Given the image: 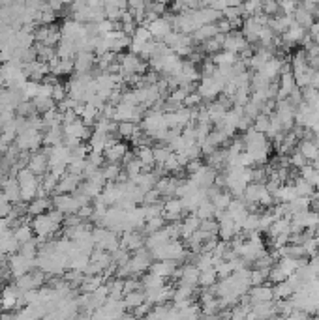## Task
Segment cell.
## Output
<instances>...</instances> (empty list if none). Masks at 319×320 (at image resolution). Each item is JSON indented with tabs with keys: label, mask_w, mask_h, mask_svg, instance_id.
<instances>
[{
	"label": "cell",
	"mask_w": 319,
	"mask_h": 320,
	"mask_svg": "<svg viewBox=\"0 0 319 320\" xmlns=\"http://www.w3.org/2000/svg\"><path fill=\"white\" fill-rule=\"evenodd\" d=\"M216 24H218V30H220L221 34H227V32H231V30H233V24H231V21H227V19H223V17H221Z\"/></svg>",
	"instance_id": "48"
},
{
	"label": "cell",
	"mask_w": 319,
	"mask_h": 320,
	"mask_svg": "<svg viewBox=\"0 0 319 320\" xmlns=\"http://www.w3.org/2000/svg\"><path fill=\"white\" fill-rule=\"evenodd\" d=\"M171 154H173V150L167 146V144L154 148V161H156V165H163V163L167 161V157H169Z\"/></svg>",
	"instance_id": "43"
},
{
	"label": "cell",
	"mask_w": 319,
	"mask_h": 320,
	"mask_svg": "<svg viewBox=\"0 0 319 320\" xmlns=\"http://www.w3.org/2000/svg\"><path fill=\"white\" fill-rule=\"evenodd\" d=\"M161 206H163V217L171 219V221H179L180 215L184 213V206H182V201L179 197H169Z\"/></svg>",
	"instance_id": "16"
},
{
	"label": "cell",
	"mask_w": 319,
	"mask_h": 320,
	"mask_svg": "<svg viewBox=\"0 0 319 320\" xmlns=\"http://www.w3.org/2000/svg\"><path fill=\"white\" fill-rule=\"evenodd\" d=\"M237 60H239V55L231 53V51H225V49H221V51L212 55V62L216 66H233Z\"/></svg>",
	"instance_id": "29"
},
{
	"label": "cell",
	"mask_w": 319,
	"mask_h": 320,
	"mask_svg": "<svg viewBox=\"0 0 319 320\" xmlns=\"http://www.w3.org/2000/svg\"><path fill=\"white\" fill-rule=\"evenodd\" d=\"M218 32H220V30H218V24L216 23H207V24H201L196 32L192 34V38H194V41H196V43H203L205 39L214 38Z\"/></svg>",
	"instance_id": "23"
},
{
	"label": "cell",
	"mask_w": 319,
	"mask_h": 320,
	"mask_svg": "<svg viewBox=\"0 0 319 320\" xmlns=\"http://www.w3.org/2000/svg\"><path fill=\"white\" fill-rule=\"evenodd\" d=\"M124 305L126 309H135L137 305H141L143 301H147V298H145V290L143 288H139V290H130V292H124Z\"/></svg>",
	"instance_id": "27"
},
{
	"label": "cell",
	"mask_w": 319,
	"mask_h": 320,
	"mask_svg": "<svg viewBox=\"0 0 319 320\" xmlns=\"http://www.w3.org/2000/svg\"><path fill=\"white\" fill-rule=\"evenodd\" d=\"M293 286L287 283V281H282V283L272 284V294H274V300H283V298H291L293 296Z\"/></svg>",
	"instance_id": "33"
},
{
	"label": "cell",
	"mask_w": 319,
	"mask_h": 320,
	"mask_svg": "<svg viewBox=\"0 0 319 320\" xmlns=\"http://www.w3.org/2000/svg\"><path fill=\"white\" fill-rule=\"evenodd\" d=\"M143 105L137 103H126V101H119L115 109H113V120L117 122H137L143 118Z\"/></svg>",
	"instance_id": "4"
},
{
	"label": "cell",
	"mask_w": 319,
	"mask_h": 320,
	"mask_svg": "<svg viewBox=\"0 0 319 320\" xmlns=\"http://www.w3.org/2000/svg\"><path fill=\"white\" fill-rule=\"evenodd\" d=\"M261 10L265 15L274 17V15H280V2L278 0H261Z\"/></svg>",
	"instance_id": "42"
},
{
	"label": "cell",
	"mask_w": 319,
	"mask_h": 320,
	"mask_svg": "<svg viewBox=\"0 0 319 320\" xmlns=\"http://www.w3.org/2000/svg\"><path fill=\"white\" fill-rule=\"evenodd\" d=\"M299 6V0H280V12L283 15H293Z\"/></svg>",
	"instance_id": "46"
},
{
	"label": "cell",
	"mask_w": 319,
	"mask_h": 320,
	"mask_svg": "<svg viewBox=\"0 0 319 320\" xmlns=\"http://www.w3.org/2000/svg\"><path fill=\"white\" fill-rule=\"evenodd\" d=\"M101 174L107 182H117L119 176H120V165L119 163H113V161H107V165L101 167Z\"/></svg>",
	"instance_id": "37"
},
{
	"label": "cell",
	"mask_w": 319,
	"mask_h": 320,
	"mask_svg": "<svg viewBox=\"0 0 319 320\" xmlns=\"http://www.w3.org/2000/svg\"><path fill=\"white\" fill-rule=\"evenodd\" d=\"M199 225H201V219L197 217L196 213L194 215H188L184 219H180V238L188 240L199 228Z\"/></svg>",
	"instance_id": "25"
},
{
	"label": "cell",
	"mask_w": 319,
	"mask_h": 320,
	"mask_svg": "<svg viewBox=\"0 0 319 320\" xmlns=\"http://www.w3.org/2000/svg\"><path fill=\"white\" fill-rule=\"evenodd\" d=\"M278 2H280V0H278Z\"/></svg>",
	"instance_id": "49"
},
{
	"label": "cell",
	"mask_w": 319,
	"mask_h": 320,
	"mask_svg": "<svg viewBox=\"0 0 319 320\" xmlns=\"http://www.w3.org/2000/svg\"><path fill=\"white\" fill-rule=\"evenodd\" d=\"M141 130L135 122H119V128H117V135L120 139H132L137 131Z\"/></svg>",
	"instance_id": "32"
},
{
	"label": "cell",
	"mask_w": 319,
	"mask_h": 320,
	"mask_svg": "<svg viewBox=\"0 0 319 320\" xmlns=\"http://www.w3.org/2000/svg\"><path fill=\"white\" fill-rule=\"evenodd\" d=\"M120 245L126 247L128 251H135V249H139V247H145V238H143V232H139L137 228L124 230L122 238H120Z\"/></svg>",
	"instance_id": "14"
},
{
	"label": "cell",
	"mask_w": 319,
	"mask_h": 320,
	"mask_svg": "<svg viewBox=\"0 0 319 320\" xmlns=\"http://www.w3.org/2000/svg\"><path fill=\"white\" fill-rule=\"evenodd\" d=\"M126 154H128V146H126L124 142H119V141L107 144V148L103 150V157H105L107 161H113V163L122 161Z\"/></svg>",
	"instance_id": "20"
},
{
	"label": "cell",
	"mask_w": 319,
	"mask_h": 320,
	"mask_svg": "<svg viewBox=\"0 0 319 320\" xmlns=\"http://www.w3.org/2000/svg\"><path fill=\"white\" fill-rule=\"evenodd\" d=\"M41 142H43V135L40 133V130H32V128L17 133L15 137V146L21 152H36L41 146Z\"/></svg>",
	"instance_id": "5"
},
{
	"label": "cell",
	"mask_w": 319,
	"mask_h": 320,
	"mask_svg": "<svg viewBox=\"0 0 319 320\" xmlns=\"http://www.w3.org/2000/svg\"><path fill=\"white\" fill-rule=\"evenodd\" d=\"M36 53H38V60H43V62H51L53 58L59 56L55 47L45 45V43H38V41H36Z\"/></svg>",
	"instance_id": "36"
},
{
	"label": "cell",
	"mask_w": 319,
	"mask_h": 320,
	"mask_svg": "<svg viewBox=\"0 0 319 320\" xmlns=\"http://www.w3.org/2000/svg\"><path fill=\"white\" fill-rule=\"evenodd\" d=\"M26 167L38 174V176H43L45 172H49V148L45 150H40V152H34V154L28 157V163Z\"/></svg>",
	"instance_id": "8"
},
{
	"label": "cell",
	"mask_w": 319,
	"mask_h": 320,
	"mask_svg": "<svg viewBox=\"0 0 319 320\" xmlns=\"http://www.w3.org/2000/svg\"><path fill=\"white\" fill-rule=\"evenodd\" d=\"M177 270H179V262L177 261H156L150 264V272L163 277V279L175 275Z\"/></svg>",
	"instance_id": "19"
},
{
	"label": "cell",
	"mask_w": 319,
	"mask_h": 320,
	"mask_svg": "<svg viewBox=\"0 0 319 320\" xmlns=\"http://www.w3.org/2000/svg\"><path fill=\"white\" fill-rule=\"evenodd\" d=\"M92 238H94V245L96 247L105 249L109 253H113L115 249L120 245V240L117 236V232L107 228V226L98 225L96 228H92Z\"/></svg>",
	"instance_id": "3"
},
{
	"label": "cell",
	"mask_w": 319,
	"mask_h": 320,
	"mask_svg": "<svg viewBox=\"0 0 319 320\" xmlns=\"http://www.w3.org/2000/svg\"><path fill=\"white\" fill-rule=\"evenodd\" d=\"M32 225H28V223H21V225H17L15 228H13V234H15V238H17V242H19V245L21 244H25V242H28V240H32Z\"/></svg>",
	"instance_id": "34"
},
{
	"label": "cell",
	"mask_w": 319,
	"mask_h": 320,
	"mask_svg": "<svg viewBox=\"0 0 319 320\" xmlns=\"http://www.w3.org/2000/svg\"><path fill=\"white\" fill-rule=\"evenodd\" d=\"M53 206H55L57 210H60L64 215H66V213H75L81 208L77 199L74 197V193H57V195L53 197Z\"/></svg>",
	"instance_id": "10"
},
{
	"label": "cell",
	"mask_w": 319,
	"mask_h": 320,
	"mask_svg": "<svg viewBox=\"0 0 319 320\" xmlns=\"http://www.w3.org/2000/svg\"><path fill=\"white\" fill-rule=\"evenodd\" d=\"M0 184H2V191H4V195L8 197V201L12 202V204L23 202V199H21V186H19L17 178L13 176V174L8 178H4V180H0Z\"/></svg>",
	"instance_id": "12"
},
{
	"label": "cell",
	"mask_w": 319,
	"mask_h": 320,
	"mask_svg": "<svg viewBox=\"0 0 319 320\" xmlns=\"http://www.w3.org/2000/svg\"><path fill=\"white\" fill-rule=\"evenodd\" d=\"M147 62L139 55L132 53V51L120 55V70H119V73L122 75V79L128 77V75H143V73H147Z\"/></svg>",
	"instance_id": "2"
},
{
	"label": "cell",
	"mask_w": 319,
	"mask_h": 320,
	"mask_svg": "<svg viewBox=\"0 0 319 320\" xmlns=\"http://www.w3.org/2000/svg\"><path fill=\"white\" fill-rule=\"evenodd\" d=\"M231 199H233V195L229 193V191H218L210 201H212V204L216 206V210H225L227 206H229V202H231Z\"/></svg>",
	"instance_id": "39"
},
{
	"label": "cell",
	"mask_w": 319,
	"mask_h": 320,
	"mask_svg": "<svg viewBox=\"0 0 319 320\" xmlns=\"http://www.w3.org/2000/svg\"><path fill=\"white\" fill-rule=\"evenodd\" d=\"M150 253H152V259H154V261H177V262H180L186 257V249H184L182 242H180L179 238L169 240V242L161 244V245H158V247L150 249Z\"/></svg>",
	"instance_id": "1"
},
{
	"label": "cell",
	"mask_w": 319,
	"mask_h": 320,
	"mask_svg": "<svg viewBox=\"0 0 319 320\" xmlns=\"http://www.w3.org/2000/svg\"><path fill=\"white\" fill-rule=\"evenodd\" d=\"M293 17H295V23H299L302 28H310L312 24H314V12H310V10H306L304 6H297V10H295V13H293Z\"/></svg>",
	"instance_id": "26"
},
{
	"label": "cell",
	"mask_w": 319,
	"mask_h": 320,
	"mask_svg": "<svg viewBox=\"0 0 319 320\" xmlns=\"http://www.w3.org/2000/svg\"><path fill=\"white\" fill-rule=\"evenodd\" d=\"M147 28L150 30L152 39H156V41H163V39L173 32L171 21H169V17H165V15L156 17L154 21H150V23L147 24Z\"/></svg>",
	"instance_id": "9"
},
{
	"label": "cell",
	"mask_w": 319,
	"mask_h": 320,
	"mask_svg": "<svg viewBox=\"0 0 319 320\" xmlns=\"http://www.w3.org/2000/svg\"><path fill=\"white\" fill-rule=\"evenodd\" d=\"M53 206V199L49 197H34L30 204L26 206V213L30 215H40V213H45Z\"/></svg>",
	"instance_id": "22"
},
{
	"label": "cell",
	"mask_w": 319,
	"mask_h": 320,
	"mask_svg": "<svg viewBox=\"0 0 319 320\" xmlns=\"http://www.w3.org/2000/svg\"><path fill=\"white\" fill-rule=\"evenodd\" d=\"M141 284H143V290H150V288H156V286L165 284V279L150 272V273H147V275L141 277Z\"/></svg>",
	"instance_id": "38"
},
{
	"label": "cell",
	"mask_w": 319,
	"mask_h": 320,
	"mask_svg": "<svg viewBox=\"0 0 319 320\" xmlns=\"http://www.w3.org/2000/svg\"><path fill=\"white\" fill-rule=\"evenodd\" d=\"M179 184H180V178L163 176L156 182L154 188L158 189V193L163 197V199H169V197H175V195H177V188H179Z\"/></svg>",
	"instance_id": "17"
},
{
	"label": "cell",
	"mask_w": 319,
	"mask_h": 320,
	"mask_svg": "<svg viewBox=\"0 0 319 320\" xmlns=\"http://www.w3.org/2000/svg\"><path fill=\"white\" fill-rule=\"evenodd\" d=\"M297 150L304 155L308 161H312L319 152V142L316 139H300L297 144Z\"/></svg>",
	"instance_id": "24"
},
{
	"label": "cell",
	"mask_w": 319,
	"mask_h": 320,
	"mask_svg": "<svg viewBox=\"0 0 319 320\" xmlns=\"http://www.w3.org/2000/svg\"><path fill=\"white\" fill-rule=\"evenodd\" d=\"M293 186H295V191H297L299 197H312V193L316 191L314 184L308 182L306 178H302V176H297V180L293 182Z\"/></svg>",
	"instance_id": "31"
},
{
	"label": "cell",
	"mask_w": 319,
	"mask_h": 320,
	"mask_svg": "<svg viewBox=\"0 0 319 320\" xmlns=\"http://www.w3.org/2000/svg\"><path fill=\"white\" fill-rule=\"evenodd\" d=\"M216 176H218L216 169H212L210 165H201L194 172H190V180L196 184L197 188H201V189H207L210 186H214Z\"/></svg>",
	"instance_id": "6"
},
{
	"label": "cell",
	"mask_w": 319,
	"mask_h": 320,
	"mask_svg": "<svg viewBox=\"0 0 319 320\" xmlns=\"http://www.w3.org/2000/svg\"><path fill=\"white\" fill-rule=\"evenodd\" d=\"M246 45H250V43L246 41L244 34L233 28L231 32H227V34H225L221 49H225V51H231V53H237V55H239V53H240V51H242Z\"/></svg>",
	"instance_id": "11"
},
{
	"label": "cell",
	"mask_w": 319,
	"mask_h": 320,
	"mask_svg": "<svg viewBox=\"0 0 319 320\" xmlns=\"http://www.w3.org/2000/svg\"><path fill=\"white\" fill-rule=\"evenodd\" d=\"M289 163H291V167H293V169H300V167L306 165L308 159H306V157H304L302 154H300V152H299L297 148H295L293 152L289 154Z\"/></svg>",
	"instance_id": "45"
},
{
	"label": "cell",
	"mask_w": 319,
	"mask_h": 320,
	"mask_svg": "<svg viewBox=\"0 0 319 320\" xmlns=\"http://www.w3.org/2000/svg\"><path fill=\"white\" fill-rule=\"evenodd\" d=\"M96 64V58L90 51H77L74 56V70L77 73H90Z\"/></svg>",
	"instance_id": "13"
},
{
	"label": "cell",
	"mask_w": 319,
	"mask_h": 320,
	"mask_svg": "<svg viewBox=\"0 0 319 320\" xmlns=\"http://www.w3.org/2000/svg\"><path fill=\"white\" fill-rule=\"evenodd\" d=\"M34 38H36L38 43H45V45H51V47H57L59 41L62 39L60 28H57L55 24H41L34 32Z\"/></svg>",
	"instance_id": "7"
},
{
	"label": "cell",
	"mask_w": 319,
	"mask_h": 320,
	"mask_svg": "<svg viewBox=\"0 0 319 320\" xmlns=\"http://www.w3.org/2000/svg\"><path fill=\"white\" fill-rule=\"evenodd\" d=\"M248 296L252 300V303H259V301H270L274 300L272 294V284H256V286H250L248 290Z\"/></svg>",
	"instance_id": "18"
},
{
	"label": "cell",
	"mask_w": 319,
	"mask_h": 320,
	"mask_svg": "<svg viewBox=\"0 0 319 320\" xmlns=\"http://www.w3.org/2000/svg\"><path fill=\"white\" fill-rule=\"evenodd\" d=\"M194 213H196L199 219H210V217H214V213H216V206L212 204L210 199H207V201H203L197 206V210Z\"/></svg>",
	"instance_id": "35"
},
{
	"label": "cell",
	"mask_w": 319,
	"mask_h": 320,
	"mask_svg": "<svg viewBox=\"0 0 319 320\" xmlns=\"http://www.w3.org/2000/svg\"><path fill=\"white\" fill-rule=\"evenodd\" d=\"M49 68L53 75H70L74 71V58H53L49 62Z\"/></svg>",
	"instance_id": "21"
},
{
	"label": "cell",
	"mask_w": 319,
	"mask_h": 320,
	"mask_svg": "<svg viewBox=\"0 0 319 320\" xmlns=\"http://www.w3.org/2000/svg\"><path fill=\"white\" fill-rule=\"evenodd\" d=\"M66 95H68V88H66V84H60V83L53 84V99H55L57 103L62 101Z\"/></svg>",
	"instance_id": "47"
},
{
	"label": "cell",
	"mask_w": 319,
	"mask_h": 320,
	"mask_svg": "<svg viewBox=\"0 0 319 320\" xmlns=\"http://www.w3.org/2000/svg\"><path fill=\"white\" fill-rule=\"evenodd\" d=\"M252 128L254 130L261 131V133H265L267 135V131L270 128V114H265V113H259L258 116L254 118V124H252Z\"/></svg>",
	"instance_id": "41"
},
{
	"label": "cell",
	"mask_w": 319,
	"mask_h": 320,
	"mask_svg": "<svg viewBox=\"0 0 319 320\" xmlns=\"http://www.w3.org/2000/svg\"><path fill=\"white\" fill-rule=\"evenodd\" d=\"M40 90V83L38 81H26V84L23 86V97L25 99H34Z\"/></svg>",
	"instance_id": "44"
},
{
	"label": "cell",
	"mask_w": 319,
	"mask_h": 320,
	"mask_svg": "<svg viewBox=\"0 0 319 320\" xmlns=\"http://www.w3.org/2000/svg\"><path fill=\"white\" fill-rule=\"evenodd\" d=\"M64 141V128L62 126H55V128H49L47 133L43 135V142L47 146H57V144H62Z\"/></svg>",
	"instance_id": "30"
},
{
	"label": "cell",
	"mask_w": 319,
	"mask_h": 320,
	"mask_svg": "<svg viewBox=\"0 0 319 320\" xmlns=\"http://www.w3.org/2000/svg\"><path fill=\"white\" fill-rule=\"evenodd\" d=\"M135 155H137V159L143 163L145 169H150V167L156 165V161H154V148H150V144H145V146L135 148Z\"/></svg>",
	"instance_id": "28"
},
{
	"label": "cell",
	"mask_w": 319,
	"mask_h": 320,
	"mask_svg": "<svg viewBox=\"0 0 319 320\" xmlns=\"http://www.w3.org/2000/svg\"><path fill=\"white\" fill-rule=\"evenodd\" d=\"M218 281V273H216V268L212 266V268H207V270H201L199 273V284L201 286H212V284Z\"/></svg>",
	"instance_id": "40"
},
{
	"label": "cell",
	"mask_w": 319,
	"mask_h": 320,
	"mask_svg": "<svg viewBox=\"0 0 319 320\" xmlns=\"http://www.w3.org/2000/svg\"><path fill=\"white\" fill-rule=\"evenodd\" d=\"M83 182V176L79 174H74V172H64L60 178H59V184H57V193H74Z\"/></svg>",
	"instance_id": "15"
}]
</instances>
